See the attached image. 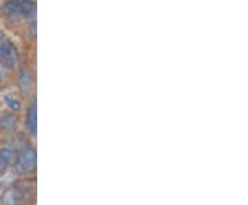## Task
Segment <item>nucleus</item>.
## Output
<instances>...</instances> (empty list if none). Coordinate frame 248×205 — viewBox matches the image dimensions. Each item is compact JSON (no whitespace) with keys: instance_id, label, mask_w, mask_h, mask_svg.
<instances>
[{"instance_id":"nucleus-1","label":"nucleus","mask_w":248,"mask_h":205,"mask_svg":"<svg viewBox=\"0 0 248 205\" xmlns=\"http://www.w3.org/2000/svg\"><path fill=\"white\" fill-rule=\"evenodd\" d=\"M1 11L9 18H33L36 15V3L33 0H7Z\"/></svg>"},{"instance_id":"nucleus-2","label":"nucleus","mask_w":248,"mask_h":205,"mask_svg":"<svg viewBox=\"0 0 248 205\" xmlns=\"http://www.w3.org/2000/svg\"><path fill=\"white\" fill-rule=\"evenodd\" d=\"M19 63V51L16 44L4 35H0V65L4 69H13Z\"/></svg>"},{"instance_id":"nucleus-3","label":"nucleus","mask_w":248,"mask_h":205,"mask_svg":"<svg viewBox=\"0 0 248 205\" xmlns=\"http://www.w3.org/2000/svg\"><path fill=\"white\" fill-rule=\"evenodd\" d=\"M16 168L21 174H32L36 170V150L33 147H24L16 156Z\"/></svg>"},{"instance_id":"nucleus-4","label":"nucleus","mask_w":248,"mask_h":205,"mask_svg":"<svg viewBox=\"0 0 248 205\" xmlns=\"http://www.w3.org/2000/svg\"><path fill=\"white\" fill-rule=\"evenodd\" d=\"M0 201L3 205H22L25 201V193L18 186H11L1 193Z\"/></svg>"},{"instance_id":"nucleus-5","label":"nucleus","mask_w":248,"mask_h":205,"mask_svg":"<svg viewBox=\"0 0 248 205\" xmlns=\"http://www.w3.org/2000/svg\"><path fill=\"white\" fill-rule=\"evenodd\" d=\"M32 84H33V73L28 66H24L18 76V86H19L21 92L28 94L29 89L32 88Z\"/></svg>"},{"instance_id":"nucleus-6","label":"nucleus","mask_w":248,"mask_h":205,"mask_svg":"<svg viewBox=\"0 0 248 205\" xmlns=\"http://www.w3.org/2000/svg\"><path fill=\"white\" fill-rule=\"evenodd\" d=\"M18 125V117L17 115H14L13 112H7L3 113L0 116V128L4 132H14Z\"/></svg>"},{"instance_id":"nucleus-7","label":"nucleus","mask_w":248,"mask_h":205,"mask_svg":"<svg viewBox=\"0 0 248 205\" xmlns=\"http://www.w3.org/2000/svg\"><path fill=\"white\" fill-rule=\"evenodd\" d=\"M37 117H36V98L31 101V105L28 107L27 113V128L29 134L32 136L36 135V130H37V123H36Z\"/></svg>"},{"instance_id":"nucleus-8","label":"nucleus","mask_w":248,"mask_h":205,"mask_svg":"<svg viewBox=\"0 0 248 205\" xmlns=\"http://www.w3.org/2000/svg\"><path fill=\"white\" fill-rule=\"evenodd\" d=\"M14 160V152L10 147H1L0 149V175L6 174L9 170L11 162Z\"/></svg>"},{"instance_id":"nucleus-9","label":"nucleus","mask_w":248,"mask_h":205,"mask_svg":"<svg viewBox=\"0 0 248 205\" xmlns=\"http://www.w3.org/2000/svg\"><path fill=\"white\" fill-rule=\"evenodd\" d=\"M4 101H6L7 106H9L11 110H19L21 103H19L18 99H16L14 97H11V95H6V97H4Z\"/></svg>"},{"instance_id":"nucleus-10","label":"nucleus","mask_w":248,"mask_h":205,"mask_svg":"<svg viewBox=\"0 0 248 205\" xmlns=\"http://www.w3.org/2000/svg\"><path fill=\"white\" fill-rule=\"evenodd\" d=\"M4 76H6V69L0 65V81L4 79Z\"/></svg>"}]
</instances>
